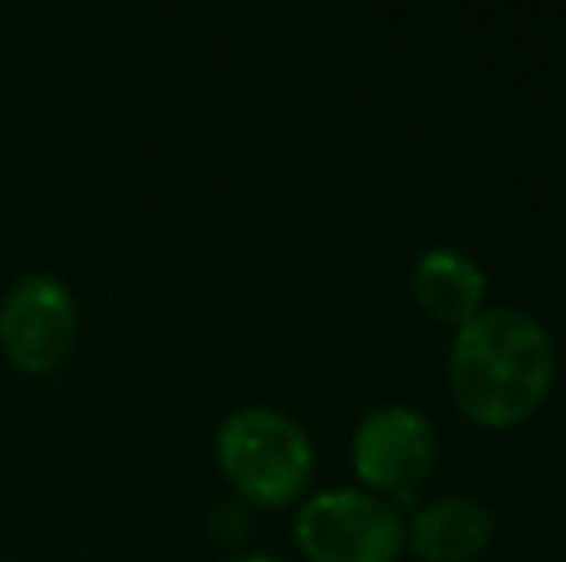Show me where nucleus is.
Here are the masks:
<instances>
[{"label":"nucleus","instance_id":"nucleus-3","mask_svg":"<svg viewBox=\"0 0 566 562\" xmlns=\"http://www.w3.org/2000/svg\"><path fill=\"white\" fill-rule=\"evenodd\" d=\"M293 540L308 562H397L405 551V520L386 497L324 489L301 505Z\"/></svg>","mask_w":566,"mask_h":562},{"label":"nucleus","instance_id":"nucleus-7","mask_svg":"<svg viewBox=\"0 0 566 562\" xmlns=\"http://www.w3.org/2000/svg\"><path fill=\"white\" fill-rule=\"evenodd\" d=\"M493 540V517L470 497H443L405 524V548L424 562H474Z\"/></svg>","mask_w":566,"mask_h":562},{"label":"nucleus","instance_id":"nucleus-5","mask_svg":"<svg viewBox=\"0 0 566 562\" xmlns=\"http://www.w3.org/2000/svg\"><path fill=\"white\" fill-rule=\"evenodd\" d=\"M350 466L374 497H409L436 466V427L409 405L374 409L350 439Z\"/></svg>","mask_w":566,"mask_h":562},{"label":"nucleus","instance_id":"nucleus-1","mask_svg":"<svg viewBox=\"0 0 566 562\" xmlns=\"http://www.w3.org/2000/svg\"><path fill=\"white\" fill-rule=\"evenodd\" d=\"M454 409L478 427H516L544 409L555 385V343L536 316L485 308L454 331L448 354Z\"/></svg>","mask_w":566,"mask_h":562},{"label":"nucleus","instance_id":"nucleus-6","mask_svg":"<svg viewBox=\"0 0 566 562\" xmlns=\"http://www.w3.org/2000/svg\"><path fill=\"white\" fill-rule=\"evenodd\" d=\"M412 297L432 320L459 331L485 312V274L474 258L432 247L412 263Z\"/></svg>","mask_w":566,"mask_h":562},{"label":"nucleus","instance_id":"nucleus-8","mask_svg":"<svg viewBox=\"0 0 566 562\" xmlns=\"http://www.w3.org/2000/svg\"><path fill=\"white\" fill-rule=\"evenodd\" d=\"M231 562H282V559H270V555H243V559H231Z\"/></svg>","mask_w":566,"mask_h":562},{"label":"nucleus","instance_id":"nucleus-2","mask_svg":"<svg viewBox=\"0 0 566 562\" xmlns=\"http://www.w3.org/2000/svg\"><path fill=\"white\" fill-rule=\"evenodd\" d=\"M217 466L243 501L285 509L313 481V443L305 427L277 409H239L217 427Z\"/></svg>","mask_w":566,"mask_h":562},{"label":"nucleus","instance_id":"nucleus-4","mask_svg":"<svg viewBox=\"0 0 566 562\" xmlns=\"http://www.w3.org/2000/svg\"><path fill=\"white\" fill-rule=\"evenodd\" d=\"M77 343V300L51 274H31L0 305V347L20 374H54Z\"/></svg>","mask_w":566,"mask_h":562}]
</instances>
